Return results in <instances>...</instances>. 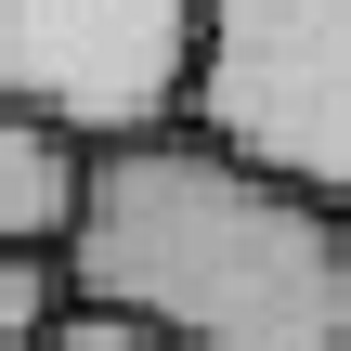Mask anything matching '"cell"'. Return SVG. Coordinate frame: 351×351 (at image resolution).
<instances>
[{"instance_id":"8992f818","label":"cell","mask_w":351,"mask_h":351,"mask_svg":"<svg viewBox=\"0 0 351 351\" xmlns=\"http://www.w3.org/2000/svg\"><path fill=\"white\" fill-rule=\"evenodd\" d=\"M39 351H169V339H156V326H130V313H91V300H65Z\"/></svg>"},{"instance_id":"7a4b0ae2","label":"cell","mask_w":351,"mask_h":351,"mask_svg":"<svg viewBox=\"0 0 351 351\" xmlns=\"http://www.w3.org/2000/svg\"><path fill=\"white\" fill-rule=\"evenodd\" d=\"M182 130L351 221V0H208Z\"/></svg>"},{"instance_id":"3957f363","label":"cell","mask_w":351,"mask_h":351,"mask_svg":"<svg viewBox=\"0 0 351 351\" xmlns=\"http://www.w3.org/2000/svg\"><path fill=\"white\" fill-rule=\"evenodd\" d=\"M208 0H0V104L65 130L78 156L182 130Z\"/></svg>"},{"instance_id":"5b68a950","label":"cell","mask_w":351,"mask_h":351,"mask_svg":"<svg viewBox=\"0 0 351 351\" xmlns=\"http://www.w3.org/2000/svg\"><path fill=\"white\" fill-rule=\"evenodd\" d=\"M65 313V261H0V351H39Z\"/></svg>"},{"instance_id":"277c9868","label":"cell","mask_w":351,"mask_h":351,"mask_svg":"<svg viewBox=\"0 0 351 351\" xmlns=\"http://www.w3.org/2000/svg\"><path fill=\"white\" fill-rule=\"evenodd\" d=\"M78 195H91V156L65 130H39V117L0 104V261H65Z\"/></svg>"},{"instance_id":"6da1fadb","label":"cell","mask_w":351,"mask_h":351,"mask_svg":"<svg viewBox=\"0 0 351 351\" xmlns=\"http://www.w3.org/2000/svg\"><path fill=\"white\" fill-rule=\"evenodd\" d=\"M65 300L130 313L169 351H351V221L208 156L195 130L91 156Z\"/></svg>"}]
</instances>
